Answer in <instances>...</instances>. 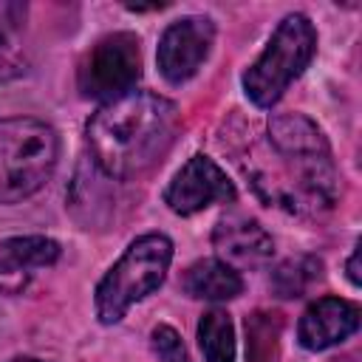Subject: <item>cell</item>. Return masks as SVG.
<instances>
[{"label":"cell","mask_w":362,"mask_h":362,"mask_svg":"<svg viewBox=\"0 0 362 362\" xmlns=\"http://www.w3.org/2000/svg\"><path fill=\"white\" fill-rule=\"evenodd\" d=\"M175 133L178 107L144 90L105 102L88 122V144L96 167L122 181L147 173L170 150Z\"/></svg>","instance_id":"cell-1"},{"label":"cell","mask_w":362,"mask_h":362,"mask_svg":"<svg viewBox=\"0 0 362 362\" xmlns=\"http://www.w3.org/2000/svg\"><path fill=\"white\" fill-rule=\"evenodd\" d=\"M59 158V136L31 116L0 119V204H17L45 187Z\"/></svg>","instance_id":"cell-2"},{"label":"cell","mask_w":362,"mask_h":362,"mask_svg":"<svg viewBox=\"0 0 362 362\" xmlns=\"http://www.w3.org/2000/svg\"><path fill=\"white\" fill-rule=\"evenodd\" d=\"M170 263H173V240L167 235L150 232L136 238L96 286L93 305L99 322L105 325L119 322L133 303L153 294L164 283Z\"/></svg>","instance_id":"cell-3"},{"label":"cell","mask_w":362,"mask_h":362,"mask_svg":"<svg viewBox=\"0 0 362 362\" xmlns=\"http://www.w3.org/2000/svg\"><path fill=\"white\" fill-rule=\"evenodd\" d=\"M317 51V31L305 14H288L274 28L263 54L246 68L243 90L257 107H272L283 90L308 68Z\"/></svg>","instance_id":"cell-4"},{"label":"cell","mask_w":362,"mask_h":362,"mask_svg":"<svg viewBox=\"0 0 362 362\" xmlns=\"http://www.w3.org/2000/svg\"><path fill=\"white\" fill-rule=\"evenodd\" d=\"M141 76L139 37L130 31H116L102 37L82 59L76 82L88 99H119L133 90Z\"/></svg>","instance_id":"cell-5"},{"label":"cell","mask_w":362,"mask_h":362,"mask_svg":"<svg viewBox=\"0 0 362 362\" xmlns=\"http://www.w3.org/2000/svg\"><path fill=\"white\" fill-rule=\"evenodd\" d=\"M215 40V25L209 17H181L175 23H170L158 40V51H156V62L158 71L167 82L181 85L189 76L198 74V68L204 65V59L209 57Z\"/></svg>","instance_id":"cell-6"},{"label":"cell","mask_w":362,"mask_h":362,"mask_svg":"<svg viewBox=\"0 0 362 362\" xmlns=\"http://www.w3.org/2000/svg\"><path fill=\"white\" fill-rule=\"evenodd\" d=\"M235 184L209 156H192L164 189V204L175 215H195L215 201H232Z\"/></svg>","instance_id":"cell-7"},{"label":"cell","mask_w":362,"mask_h":362,"mask_svg":"<svg viewBox=\"0 0 362 362\" xmlns=\"http://www.w3.org/2000/svg\"><path fill=\"white\" fill-rule=\"evenodd\" d=\"M359 328V308L342 297L314 300L297 325V339L305 351H325L345 342Z\"/></svg>","instance_id":"cell-8"},{"label":"cell","mask_w":362,"mask_h":362,"mask_svg":"<svg viewBox=\"0 0 362 362\" xmlns=\"http://www.w3.org/2000/svg\"><path fill=\"white\" fill-rule=\"evenodd\" d=\"M212 243L226 257L223 263L255 266V263H266L274 255L272 235L255 218H243V215L221 218L212 232Z\"/></svg>","instance_id":"cell-9"},{"label":"cell","mask_w":362,"mask_h":362,"mask_svg":"<svg viewBox=\"0 0 362 362\" xmlns=\"http://www.w3.org/2000/svg\"><path fill=\"white\" fill-rule=\"evenodd\" d=\"M59 257V243L42 235H25V238H8L0 243V277H14L20 286L25 283L28 269L51 266ZM3 288V280H0Z\"/></svg>","instance_id":"cell-10"},{"label":"cell","mask_w":362,"mask_h":362,"mask_svg":"<svg viewBox=\"0 0 362 362\" xmlns=\"http://www.w3.org/2000/svg\"><path fill=\"white\" fill-rule=\"evenodd\" d=\"M181 286L195 300H232L243 291V277L229 263L206 257L187 269Z\"/></svg>","instance_id":"cell-11"},{"label":"cell","mask_w":362,"mask_h":362,"mask_svg":"<svg viewBox=\"0 0 362 362\" xmlns=\"http://www.w3.org/2000/svg\"><path fill=\"white\" fill-rule=\"evenodd\" d=\"M25 8L17 3H0V82L25 74L28 57L23 48L20 25Z\"/></svg>","instance_id":"cell-12"},{"label":"cell","mask_w":362,"mask_h":362,"mask_svg":"<svg viewBox=\"0 0 362 362\" xmlns=\"http://www.w3.org/2000/svg\"><path fill=\"white\" fill-rule=\"evenodd\" d=\"M198 345L206 362H235V325L226 311H206L198 322Z\"/></svg>","instance_id":"cell-13"},{"label":"cell","mask_w":362,"mask_h":362,"mask_svg":"<svg viewBox=\"0 0 362 362\" xmlns=\"http://www.w3.org/2000/svg\"><path fill=\"white\" fill-rule=\"evenodd\" d=\"M280 320L277 314L257 311L246 320V362H277Z\"/></svg>","instance_id":"cell-14"},{"label":"cell","mask_w":362,"mask_h":362,"mask_svg":"<svg viewBox=\"0 0 362 362\" xmlns=\"http://www.w3.org/2000/svg\"><path fill=\"white\" fill-rule=\"evenodd\" d=\"M322 263L314 257H297V260H286L277 272H274V288L280 297H300L311 280L320 277Z\"/></svg>","instance_id":"cell-15"},{"label":"cell","mask_w":362,"mask_h":362,"mask_svg":"<svg viewBox=\"0 0 362 362\" xmlns=\"http://www.w3.org/2000/svg\"><path fill=\"white\" fill-rule=\"evenodd\" d=\"M150 342H153V351L158 356V362H189V354L178 337L175 328L170 325H156L153 334H150Z\"/></svg>","instance_id":"cell-16"},{"label":"cell","mask_w":362,"mask_h":362,"mask_svg":"<svg viewBox=\"0 0 362 362\" xmlns=\"http://www.w3.org/2000/svg\"><path fill=\"white\" fill-rule=\"evenodd\" d=\"M348 277H351V283L354 286H359L362 283V277H359V246L354 249V255L348 257Z\"/></svg>","instance_id":"cell-17"},{"label":"cell","mask_w":362,"mask_h":362,"mask_svg":"<svg viewBox=\"0 0 362 362\" xmlns=\"http://www.w3.org/2000/svg\"><path fill=\"white\" fill-rule=\"evenodd\" d=\"M11 362H42V359H34V356H17V359H11Z\"/></svg>","instance_id":"cell-18"}]
</instances>
